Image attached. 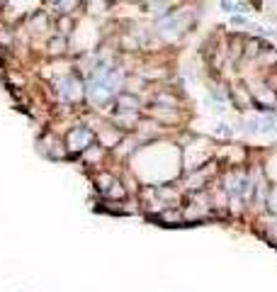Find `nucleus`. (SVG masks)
<instances>
[{
	"label": "nucleus",
	"mask_w": 277,
	"mask_h": 292,
	"mask_svg": "<svg viewBox=\"0 0 277 292\" xmlns=\"http://www.w3.org/2000/svg\"><path fill=\"white\" fill-rule=\"evenodd\" d=\"M63 144L68 148V154H83L88 146L95 144V132L88 124H75V127H71L66 132Z\"/></svg>",
	"instance_id": "f257e3e1"
},
{
	"label": "nucleus",
	"mask_w": 277,
	"mask_h": 292,
	"mask_svg": "<svg viewBox=\"0 0 277 292\" xmlns=\"http://www.w3.org/2000/svg\"><path fill=\"white\" fill-rule=\"evenodd\" d=\"M56 90H58V98L66 100V102H80L85 98V86H83V80L78 76H73V73L61 76L58 83H56Z\"/></svg>",
	"instance_id": "f03ea898"
},
{
	"label": "nucleus",
	"mask_w": 277,
	"mask_h": 292,
	"mask_svg": "<svg viewBox=\"0 0 277 292\" xmlns=\"http://www.w3.org/2000/svg\"><path fill=\"white\" fill-rule=\"evenodd\" d=\"M114 105H117V110H124V112H139V108H141L139 98L129 90L117 92V95H114Z\"/></svg>",
	"instance_id": "7ed1b4c3"
},
{
	"label": "nucleus",
	"mask_w": 277,
	"mask_h": 292,
	"mask_svg": "<svg viewBox=\"0 0 277 292\" xmlns=\"http://www.w3.org/2000/svg\"><path fill=\"white\" fill-rule=\"evenodd\" d=\"M156 219L161 222V224H166V226H178V224H185L183 219V210L180 207H166L163 212H158Z\"/></svg>",
	"instance_id": "20e7f679"
},
{
	"label": "nucleus",
	"mask_w": 277,
	"mask_h": 292,
	"mask_svg": "<svg viewBox=\"0 0 277 292\" xmlns=\"http://www.w3.org/2000/svg\"><path fill=\"white\" fill-rule=\"evenodd\" d=\"M112 120H114L122 129H131L136 122H139V112H124V110H117Z\"/></svg>",
	"instance_id": "39448f33"
},
{
	"label": "nucleus",
	"mask_w": 277,
	"mask_h": 292,
	"mask_svg": "<svg viewBox=\"0 0 277 292\" xmlns=\"http://www.w3.org/2000/svg\"><path fill=\"white\" fill-rule=\"evenodd\" d=\"M49 5L56 8V12H61V15H71L73 10H78L80 0H49Z\"/></svg>",
	"instance_id": "423d86ee"
},
{
	"label": "nucleus",
	"mask_w": 277,
	"mask_h": 292,
	"mask_svg": "<svg viewBox=\"0 0 277 292\" xmlns=\"http://www.w3.org/2000/svg\"><path fill=\"white\" fill-rule=\"evenodd\" d=\"M105 198H107V200H124V198H127V188H124L119 180H114L112 182V188L105 192Z\"/></svg>",
	"instance_id": "0eeeda50"
},
{
	"label": "nucleus",
	"mask_w": 277,
	"mask_h": 292,
	"mask_svg": "<svg viewBox=\"0 0 277 292\" xmlns=\"http://www.w3.org/2000/svg\"><path fill=\"white\" fill-rule=\"evenodd\" d=\"M114 180H117V178H114V176H110V173H100V176H95L97 190H100L102 195H105V192L110 190V188H112V182H114Z\"/></svg>",
	"instance_id": "6e6552de"
},
{
	"label": "nucleus",
	"mask_w": 277,
	"mask_h": 292,
	"mask_svg": "<svg viewBox=\"0 0 277 292\" xmlns=\"http://www.w3.org/2000/svg\"><path fill=\"white\" fill-rule=\"evenodd\" d=\"M268 210L273 212V214H277V185H273L270 190H268Z\"/></svg>",
	"instance_id": "1a4fd4ad"
},
{
	"label": "nucleus",
	"mask_w": 277,
	"mask_h": 292,
	"mask_svg": "<svg viewBox=\"0 0 277 292\" xmlns=\"http://www.w3.org/2000/svg\"><path fill=\"white\" fill-rule=\"evenodd\" d=\"M222 8L226 10V12H234V10H236V5H234V2H229V0H222Z\"/></svg>",
	"instance_id": "9d476101"
},
{
	"label": "nucleus",
	"mask_w": 277,
	"mask_h": 292,
	"mask_svg": "<svg viewBox=\"0 0 277 292\" xmlns=\"http://www.w3.org/2000/svg\"><path fill=\"white\" fill-rule=\"evenodd\" d=\"M231 22H234V24H246V20L243 18H231Z\"/></svg>",
	"instance_id": "9b49d317"
}]
</instances>
